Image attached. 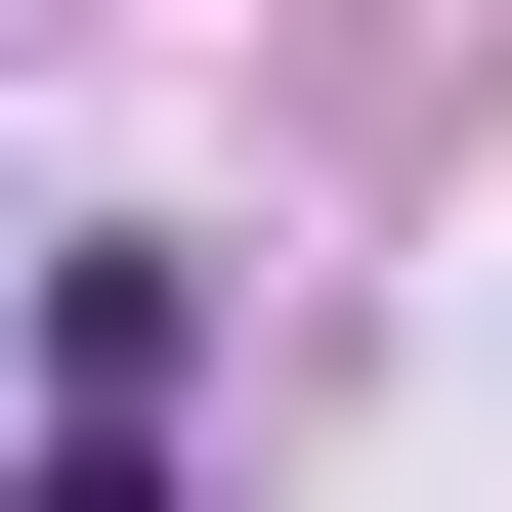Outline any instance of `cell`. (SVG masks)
Listing matches in <instances>:
<instances>
[{"label":"cell","mask_w":512,"mask_h":512,"mask_svg":"<svg viewBox=\"0 0 512 512\" xmlns=\"http://www.w3.org/2000/svg\"><path fill=\"white\" fill-rule=\"evenodd\" d=\"M0 512H171V427H128V384H43V470H0Z\"/></svg>","instance_id":"6da1fadb"}]
</instances>
